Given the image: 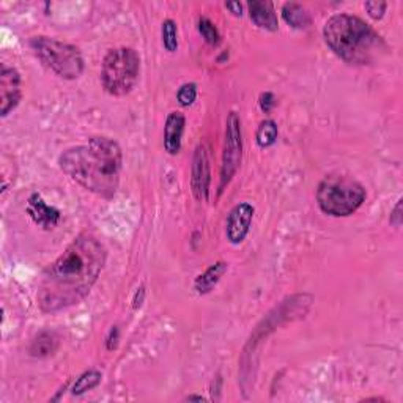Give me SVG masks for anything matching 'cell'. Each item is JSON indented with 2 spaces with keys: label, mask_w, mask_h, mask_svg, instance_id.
Instances as JSON below:
<instances>
[{
  "label": "cell",
  "mask_w": 403,
  "mask_h": 403,
  "mask_svg": "<svg viewBox=\"0 0 403 403\" xmlns=\"http://www.w3.org/2000/svg\"><path fill=\"white\" fill-rule=\"evenodd\" d=\"M30 48L35 55L62 79H78L84 73V59L73 44L63 43L49 36H34Z\"/></svg>",
  "instance_id": "8992f818"
},
{
  "label": "cell",
  "mask_w": 403,
  "mask_h": 403,
  "mask_svg": "<svg viewBox=\"0 0 403 403\" xmlns=\"http://www.w3.org/2000/svg\"><path fill=\"white\" fill-rule=\"evenodd\" d=\"M210 159L205 145H197L193 158V170H191V188L197 200H208L210 196Z\"/></svg>",
  "instance_id": "9c48e42d"
},
{
  "label": "cell",
  "mask_w": 403,
  "mask_h": 403,
  "mask_svg": "<svg viewBox=\"0 0 403 403\" xmlns=\"http://www.w3.org/2000/svg\"><path fill=\"white\" fill-rule=\"evenodd\" d=\"M243 159V132L241 120L236 112H230L226 120V137H224L222 164H221V183L219 194L232 182Z\"/></svg>",
  "instance_id": "52a82bcc"
},
{
  "label": "cell",
  "mask_w": 403,
  "mask_h": 403,
  "mask_svg": "<svg viewBox=\"0 0 403 403\" xmlns=\"http://www.w3.org/2000/svg\"><path fill=\"white\" fill-rule=\"evenodd\" d=\"M389 221H391V224H392L394 227H400L402 226V221H403V216H402V199H399L397 205L394 207L392 213H391V217H389Z\"/></svg>",
  "instance_id": "cb8c5ba5"
},
{
  "label": "cell",
  "mask_w": 403,
  "mask_h": 403,
  "mask_svg": "<svg viewBox=\"0 0 403 403\" xmlns=\"http://www.w3.org/2000/svg\"><path fill=\"white\" fill-rule=\"evenodd\" d=\"M101 380H102L101 372H98V370H95V369L88 370V372L82 374L79 378L76 380V383L71 388V392L73 395H81L87 391H92V389H95L100 385Z\"/></svg>",
  "instance_id": "e0dca14e"
},
{
  "label": "cell",
  "mask_w": 403,
  "mask_h": 403,
  "mask_svg": "<svg viewBox=\"0 0 403 403\" xmlns=\"http://www.w3.org/2000/svg\"><path fill=\"white\" fill-rule=\"evenodd\" d=\"M60 169L102 199H112L118 189L121 164L120 145L109 137H92L86 145L73 146L59 158Z\"/></svg>",
  "instance_id": "7a4b0ae2"
},
{
  "label": "cell",
  "mask_w": 403,
  "mask_h": 403,
  "mask_svg": "<svg viewBox=\"0 0 403 403\" xmlns=\"http://www.w3.org/2000/svg\"><path fill=\"white\" fill-rule=\"evenodd\" d=\"M259 104L260 109L264 111L265 114H270L273 111V107L276 106V98H274V95L270 92H265L260 95V100H259Z\"/></svg>",
  "instance_id": "603a6c76"
},
{
  "label": "cell",
  "mask_w": 403,
  "mask_h": 403,
  "mask_svg": "<svg viewBox=\"0 0 403 403\" xmlns=\"http://www.w3.org/2000/svg\"><path fill=\"white\" fill-rule=\"evenodd\" d=\"M106 257L104 245L93 233L76 236L60 257L41 273L36 292L40 309L55 313L79 304L97 284Z\"/></svg>",
  "instance_id": "6da1fadb"
},
{
  "label": "cell",
  "mask_w": 403,
  "mask_h": 403,
  "mask_svg": "<svg viewBox=\"0 0 403 403\" xmlns=\"http://www.w3.org/2000/svg\"><path fill=\"white\" fill-rule=\"evenodd\" d=\"M254 219V207L251 203L243 202L235 205L227 219V240L232 245H240L245 241Z\"/></svg>",
  "instance_id": "30bf717a"
},
{
  "label": "cell",
  "mask_w": 403,
  "mask_h": 403,
  "mask_svg": "<svg viewBox=\"0 0 403 403\" xmlns=\"http://www.w3.org/2000/svg\"><path fill=\"white\" fill-rule=\"evenodd\" d=\"M227 270H228V265L226 264V261H217V264L211 265L207 271L196 279V282H194L196 290L199 292L200 295L211 292L217 285V282L222 279L224 274L227 273Z\"/></svg>",
  "instance_id": "5bb4252c"
},
{
  "label": "cell",
  "mask_w": 403,
  "mask_h": 403,
  "mask_svg": "<svg viewBox=\"0 0 403 403\" xmlns=\"http://www.w3.org/2000/svg\"><path fill=\"white\" fill-rule=\"evenodd\" d=\"M278 134H279L278 125L274 123L273 120H265L260 123L257 134H255V139H257V144L261 149H268V146L276 144Z\"/></svg>",
  "instance_id": "ac0fdd59"
},
{
  "label": "cell",
  "mask_w": 403,
  "mask_h": 403,
  "mask_svg": "<svg viewBox=\"0 0 403 403\" xmlns=\"http://www.w3.org/2000/svg\"><path fill=\"white\" fill-rule=\"evenodd\" d=\"M21 76L15 68L2 65L0 71V114L6 117L21 101Z\"/></svg>",
  "instance_id": "ba28073f"
},
{
  "label": "cell",
  "mask_w": 403,
  "mask_h": 403,
  "mask_svg": "<svg viewBox=\"0 0 403 403\" xmlns=\"http://www.w3.org/2000/svg\"><path fill=\"white\" fill-rule=\"evenodd\" d=\"M199 32L205 41H207L210 46H217L221 43V35L219 30H217L216 25L210 21L208 18H200L199 19Z\"/></svg>",
  "instance_id": "ffe728a7"
},
{
  "label": "cell",
  "mask_w": 403,
  "mask_h": 403,
  "mask_svg": "<svg viewBox=\"0 0 403 403\" xmlns=\"http://www.w3.org/2000/svg\"><path fill=\"white\" fill-rule=\"evenodd\" d=\"M25 211H27V214L32 217V221H34L36 226L46 230L54 228L60 221V211L48 205L43 197L36 193L29 197Z\"/></svg>",
  "instance_id": "8fae6325"
},
{
  "label": "cell",
  "mask_w": 403,
  "mask_h": 403,
  "mask_svg": "<svg viewBox=\"0 0 403 403\" xmlns=\"http://www.w3.org/2000/svg\"><path fill=\"white\" fill-rule=\"evenodd\" d=\"M117 341H118V328L117 326H114L107 337V350H114L115 345H117Z\"/></svg>",
  "instance_id": "d4e9b609"
},
{
  "label": "cell",
  "mask_w": 403,
  "mask_h": 403,
  "mask_svg": "<svg viewBox=\"0 0 403 403\" xmlns=\"http://www.w3.org/2000/svg\"><path fill=\"white\" fill-rule=\"evenodd\" d=\"M247 8H249V16H251L257 27L268 32H276L279 29L276 10H274V5L271 2L254 0V2L247 4Z\"/></svg>",
  "instance_id": "4fadbf2b"
},
{
  "label": "cell",
  "mask_w": 403,
  "mask_h": 403,
  "mask_svg": "<svg viewBox=\"0 0 403 403\" xmlns=\"http://www.w3.org/2000/svg\"><path fill=\"white\" fill-rule=\"evenodd\" d=\"M366 189L348 175H326L317 188V203L325 214L345 217L366 202Z\"/></svg>",
  "instance_id": "277c9868"
},
{
  "label": "cell",
  "mask_w": 403,
  "mask_h": 403,
  "mask_svg": "<svg viewBox=\"0 0 403 403\" xmlns=\"http://www.w3.org/2000/svg\"><path fill=\"white\" fill-rule=\"evenodd\" d=\"M364 8H366L367 15L372 19H381L385 16L388 4L386 2H366L364 4Z\"/></svg>",
  "instance_id": "7402d4cb"
},
{
  "label": "cell",
  "mask_w": 403,
  "mask_h": 403,
  "mask_svg": "<svg viewBox=\"0 0 403 403\" xmlns=\"http://www.w3.org/2000/svg\"><path fill=\"white\" fill-rule=\"evenodd\" d=\"M177 100L183 107L193 106L197 100V86L193 82H188V84H183L180 87V90L177 93Z\"/></svg>",
  "instance_id": "44dd1931"
},
{
  "label": "cell",
  "mask_w": 403,
  "mask_h": 403,
  "mask_svg": "<svg viewBox=\"0 0 403 403\" xmlns=\"http://www.w3.org/2000/svg\"><path fill=\"white\" fill-rule=\"evenodd\" d=\"M284 21L293 29H306L310 25V16L301 4L289 2L282 6Z\"/></svg>",
  "instance_id": "2e32d148"
},
{
  "label": "cell",
  "mask_w": 403,
  "mask_h": 403,
  "mask_svg": "<svg viewBox=\"0 0 403 403\" xmlns=\"http://www.w3.org/2000/svg\"><path fill=\"white\" fill-rule=\"evenodd\" d=\"M59 348V337L55 332L43 331L30 343L29 353L34 357H48Z\"/></svg>",
  "instance_id": "9a60e30c"
},
{
  "label": "cell",
  "mask_w": 403,
  "mask_h": 403,
  "mask_svg": "<svg viewBox=\"0 0 403 403\" xmlns=\"http://www.w3.org/2000/svg\"><path fill=\"white\" fill-rule=\"evenodd\" d=\"M188 402H193V400H197V402H205V399L202 397V395H189V397L186 399Z\"/></svg>",
  "instance_id": "83f0119b"
},
{
  "label": "cell",
  "mask_w": 403,
  "mask_h": 403,
  "mask_svg": "<svg viewBox=\"0 0 403 403\" xmlns=\"http://www.w3.org/2000/svg\"><path fill=\"white\" fill-rule=\"evenodd\" d=\"M323 38L332 53L350 65H369L386 50V43L372 25L347 13L326 21Z\"/></svg>",
  "instance_id": "3957f363"
},
{
  "label": "cell",
  "mask_w": 403,
  "mask_h": 403,
  "mask_svg": "<svg viewBox=\"0 0 403 403\" xmlns=\"http://www.w3.org/2000/svg\"><path fill=\"white\" fill-rule=\"evenodd\" d=\"M140 57L132 48L111 49L101 65V84L112 97H125L136 87Z\"/></svg>",
  "instance_id": "5b68a950"
},
{
  "label": "cell",
  "mask_w": 403,
  "mask_h": 403,
  "mask_svg": "<svg viewBox=\"0 0 403 403\" xmlns=\"http://www.w3.org/2000/svg\"><path fill=\"white\" fill-rule=\"evenodd\" d=\"M144 295H145V290H142V293H140V296H139V292H136V296H134V309H137V307H140V304H142L144 301Z\"/></svg>",
  "instance_id": "4316f807"
},
{
  "label": "cell",
  "mask_w": 403,
  "mask_h": 403,
  "mask_svg": "<svg viewBox=\"0 0 403 403\" xmlns=\"http://www.w3.org/2000/svg\"><path fill=\"white\" fill-rule=\"evenodd\" d=\"M161 35H163V44L165 50L169 53H175L178 49V29L177 22L174 19H165L161 27Z\"/></svg>",
  "instance_id": "d6986e66"
},
{
  "label": "cell",
  "mask_w": 403,
  "mask_h": 403,
  "mask_svg": "<svg viewBox=\"0 0 403 403\" xmlns=\"http://www.w3.org/2000/svg\"><path fill=\"white\" fill-rule=\"evenodd\" d=\"M186 118L182 112H170L164 125V149L169 155L175 156L182 150V139L184 132Z\"/></svg>",
  "instance_id": "7c38bea8"
},
{
  "label": "cell",
  "mask_w": 403,
  "mask_h": 403,
  "mask_svg": "<svg viewBox=\"0 0 403 403\" xmlns=\"http://www.w3.org/2000/svg\"><path fill=\"white\" fill-rule=\"evenodd\" d=\"M226 8L227 10H230L233 13L235 16H241L243 15V6H241V4L240 2H230V4H226Z\"/></svg>",
  "instance_id": "484cf974"
}]
</instances>
